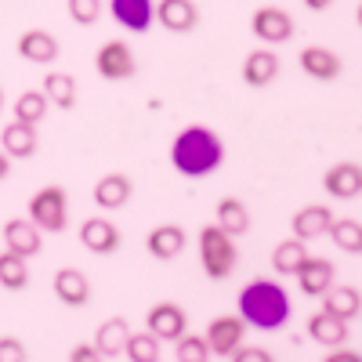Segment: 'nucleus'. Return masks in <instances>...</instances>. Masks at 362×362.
Returning a JSON list of instances; mask_svg holds the SVG:
<instances>
[{"label":"nucleus","instance_id":"4","mask_svg":"<svg viewBox=\"0 0 362 362\" xmlns=\"http://www.w3.org/2000/svg\"><path fill=\"white\" fill-rule=\"evenodd\" d=\"M29 221L40 232H62L69 221V199L62 185H44L29 196Z\"/></svg>","mask_w":362,"mask_h":362},{"label":"nucleus","instance_id":"32","mask_svg":"<svg viewBox=\"0 0 362 362\" xmlns=\"http://www.w3.org/2000/svg\"><path fill=\"white\" fill-rule=\"evenodd\" d=\"M124 355H127L131 362H160V358H163V341H156L148 329H138V334L131 329Z\"/></svg>","mask_w":362,"mask_h":362},{"label":"nucleus","instance_id":"33","mask_svg":"<svg viewBox=\"0 0 362 362\" xmlns=\"http://www.w3.org/2000/svg\"><path fill=\"white\" fill-rule=\"evenodd\" d=\"M210 358H214V351H210L203 334H189L185 329V334L174 341V362H210Z\"/></svg>","mask_w":362,"mask_h":362},{"label":"nucleus","instance_id":"13","mask_svg":"<svg viewBox=\"0 0 362 362\" xmlns=\"http://www.w3.org/2000/svg\"><path fill=\"white\" fill-rule=\"evenodd\" d=\"M185 243H189V232L174 221H163L145 235V250L156 261H174L177 254H185Z\"/></svg>","mask_w":362,"mask_h":362},{"label":"nucleus","instance_id":"38","mask_svg":"<svg viewBox=\"0 0 362 362\" xmlns=\"http://www.w3.org/2000/svg\"><path fill=\"white\" fill-rule=\"evenodd\" d=\"M322 362H362V355H358V351H351V348H344V344H341V348H334V351H329V355H326V358H322Z\"/></svg>","mask_w":362,"mask_h":362},{"label":"nucleus","instance_id":"28","mask_svg":"<svg viewBox=\"0 0 362 362\" xmlns=\"http://www.w3.org/2000/svg\"><path fill=\"white\" fill-rule=\"evenodd\" d=\"M326 235L334 239V247L341 254L362 257V221H355V218H334V225H329Z\"/></svg>","mask_w":362,"mask_h":362},{"label":"nucleus","instance_id":"6","mask_svg":"<svg viewBox=\"0 0 362 362\" xmlns=\"http://www.w3.org/2000/svg\"><path fill=\"white\" fill-rule=\"evenodd\" d=\"M95 69L102 80L119 83V80H131L138 73V62H134V51L124 40H105L95 54Z\"/></svg>","mask_w":362,"mask_h":362},{"label":"nucleus","instance_id":"16","mask_svg":"<svg viewBox=\"0 0 362 362\" xmlns=\"http://www.w3.org/2000/svg\"><path fill=\"white\" fill-rule=\"evenodd\" d=\"M90 196H95V206H98V210H119V206L131 203L134 185H131L127 174L112 170V174H102V177L95 181V192H90Z\"/></svg>","mask_w":362,"mask_h":362},{"label":"nucleus","instance_id":"37","mask_svg":"<svg viewBox=\"0 0 362 362\" xmlns=\"http://www.w3.org/2000/svg\"><path fill=\"white\" fill-rule=\"evenodd\" d=\"M69 362H105V355L95 348V344H76L69 351Z\"/></svg>","mask_w":362,"mask_h":362},{"label":"nucleus","instance_id":"21","mask_svg":"<svg viewBox=\"0 0 362 362\" xmlns=\"http://www.w3.org/2000/svg\"><path fill=\"white\" fill-rule=\"evenodd\" d=\"M276 76H279V54L272 51L268 44L254 47V51L243 58V83H250V87H268Z\"/></svg>","mask_w":362,"mask_h":362},{"label":"nucleus","instance_id":"18","mask_svg":"<svg viewBox=\"0 0 362 362\" xmlns=\"http://www.w3.org/2000/svg\"><path fill=\"white\" fill-rule=\"evenodd\" d=\"M109 15L131 33H145L156 22V4L153 0H109Z\"/></svg>","mask_w":362,"mask_h":362},{"label":"nucleus","instance_id":"25","mask_svg":"<svg viewBox=\"0 0 362 362\" xmlns=\"http://www.w3.org/2000/svg\"><path fill=\"white\" fill-rule=\"evenodd\" d=\"M322 308H326L329 315L351 322V319L362 312V293H358L355 286H348V283H334V286L322 293Z\"/></svg>","mask_w":362,"mask_h":362},{"label":"nucleus","instance_id":"22","mask_svg":"<svg viewBox=\"0 0 362 362\" xmlns=\"http://www.w3.org/2000/svg\"><path fill=\"white\" fill-rule=\"evenodd\" d=\"M127 337H131V322H127L124 315H112V319H105V322L95 329V341H90V344L105 355V362H112V358L124 355Z\"/></svg>","mask_w":362,"mask_h":362},{"label":"nucleus","instance_id":"27","mask_svg":"<svg viewBox=\"0 0 362 362\" xmlns=\"http://www.w3.org/2000/svg\"><path fill=\"white\" fill-rule=\"evenodd\" d=\"M214 218H218L214 225H221L228 235H243V232H250V210H247V203H243V199H235V196L218 199Z\"/></svg>","mask_w":362,"mask_h":362},{"label":"nucleus","instance_id":"23","mask_svg":"<svg viewBox=\"0 0 362 362\" xmlns=\"http://www.w3.org/2000/svg\"><path fill=\"white\" fill-rule=\"evenodd\" d=\"M37 145H40L37 127L22 124V119H11V124H4V131H0V148H4L11 160H29L37 153Z\"/></svg>","mask_w":362,"mask_h":362},{"label":"nucleus","instance_id":"15","mask_svg":"<svg viewBox=\"0 0 362 362\" xmlns=\"http://www.w3.org/2000/svg\"><path fill=\"white\" fill-rule=\"evenodd\" d=\"M156 22L167 33H192L199 25V8H196V0H160Z\"/></svg>","mask_w":362,"mask_h":362},{"label":"nucleus","instance_id":"42","mask_svg":"<svg viewBox=\"0 0 362 362\" xmlns=\"http://www.w3.org/2000/svg\"><path fill=\"white\" fill-rule=\"evenodd\" d=\"M355 18H358V25H362V4H358V15H355Z\"/></svg>","mask_w":362,"mask_h":362},{"label":"nucleus","instance_id":"35","mask_svg":"<svg viewBox=\"0 0 362 362\" xmlns=\"http://www.w3.org/2000/svg\"><path fill=\"white\" fill-rule=\"evenodd\" d=\"M228 362H276V358H272V351L261 348V344H239L228 355Z\"/></svg>","mask_w":362,"mask_h":362},{"label":"nucleus","instance_id":"40","mask_svg":"<svg viewBox=\"0 0 362 362\" xmlns=\"http://www.w3.org/2000/svg\"><path fill=\"white\" fill-rule=\"evenodd\" d=\"M334 0H305V8H312V11H326Z\"/></svg>","mask_w":362,"mask_h":362},{"label":"nucleus","instance_id":"31","mask_svg":"<svg viewBox=\"0 0 362 362\" xmlns=\"http://www.w3.org/2000/svg\"><path fill=\"white\" fill-rule=\"evenodd\" d=\"M0 286L4 290H25L29 286V264L22 254L4 250L0 254Z\"/></svg>","mask_w":362,"mask_h":362},{"label":"nucleus","instance_id":"29","mask_svg":"<svg viewBox=\"0 0 362 362\" xmlns=\"http://www.w3.org/2000/svg\"><path fill=\"white\" fill-rule=\"evenodd\" d=\"M47 109H51V102H47V95L40 87H33V90H22V95L15 98V119H22V124H29V127H40V119L47 116Z\"/></svg>","mask_w":362,"mask_h":362},{"label":"nucleus","instance_id":"1","mask_svg":"<svg viewBox=\"0 0 362 362\" xmlns=\"http://www.w3.org/2000/svg\"><path fill=\"white\" fill-rule=\"evenodd\" d=\"M221 163H225V141L206 124L181 127L177 138L170 141V167L181 177H210Z\"/></svg>","mask_w":362,"mask_h":362},{"label":"nucleus","instance_id":"2","mask_svg":"<svg viewBox=\"0 0 362 362\" xmlns=\"http://www.w3.org/2000/svg\"><path fill=\"white\" fill-rule=\"evenodd\" d=\"M235 308H239V319L254 329H283L293 315V305H290V293L283 290V283L276 279H254L239 290L235 297Z\"/></svg>","mask_w":362,"mask_h":362},{"label":"nucleus","instance_id":"41","mask_svg":"<svg viewBox=\"0 0 362 362\" xmlns=\"http://www.w3.org/2000/svg\"><path fill=\"white\" fill-rule=\"evenodd\" d=\"M8 109V98H4V87H0V112H4Z\"/></svg>","mask_w":362,"mask_h":362},{"label":"nucleus","instance_id":"8","mask_svg":"<svg viewBox=\"0 0 362 362\" xmlns=\"http://www.w3.org/2000/svg\"><path fill=\"white\" fill-rule=\"evenodd\" d=\"M203 337H206L210 351L221 355V358H228L239 344L247 341V322L239 319V315H218V319H210V326H206Z\"/></svg>","mask_w":362,"mask_h":362},{"label":"nucleus","instance_id":"10","mask_svg":"<svg viewBox=\"0 0 362 362\" xmlns=\"http://www.w3.org/2000/svg\"><path fill=\"white\" fill-rule=\"evenodd\" d=\"M329 225H334V210H329L326 203H308L300 206L297 214L290 218V228L297 239H305V243H315V239H322L329 232Z\"/></svg>","mask_w":362,"mask_h":362},{"label":"nucleus","instance_id":"11","mask_svg":"<svg viewBox=\"0 0 362 362\" xmlns=\"http://www.w3.org/2000/svg\"><path fill=\"white\" fill-rule=\"evenodd\" d=\"M4 250H15L25 261L37 257L44 250V232L29 218H11V221H4Z\"/></svg>","mask_w":362,"mask_h":362},{"label":"nucleus","instance_id":"39","mask_svg":"<svg viewBox=\"0 0 362 362\" xmlns=\"http://www.w3.org/2000/svg\"><path fill=\"white\" fill-rule=\"evenodd\" d=\"M8 174H11V156L4 153V148H0V181H4Z\"/></svg>","mask_w":362,"mask_h":362},{"label":"nucleus","instance_id":"7","mask_svg":"<svg viewBox=\"0 0 362 362\" xmlns=\"http://www.w3.org/2000/svg\"><path fill=\"white\" fill-rule=\"evenodd\" d=\"M145 329L156 341H177L189 329V315L181 305H174V300H160V305H153L145 312Z\"/></svg>","mask_w":362,"mask_h":362},{"label":"nucleus","instance_id":"34","mask_svg":"<svg viewBox=\"0 0 362 362\" xmlns=\"http://www.w3.org/2000/svg\"><path fill=\"white\" fill-rule=\"evenodd\" d=\"M66 11L76 25H95L102 18V0H66Z\"/></svg>","mask_w":362,"mask_h":362},{"label":"nucleus","instance_id":"24","mask_svg":"<svg viewBox=\"0 0 362 362\" xmlns=\"http://www.w3.org/2000/svg\"><path fill=\"white\" fill-rule=\"evenodd\" d=\"M308 337L322 348H341L348 341V322L337 319V315H329L326 308H319L312 319H308Z\"/></svg>","mask_w":362,"mask_h":362},{"label":"nucleus","instance_id":"30","mask_svg":"<svg viewBox=\"0 0 362 362\" xmlns=\"http://www.w3.org/2000/svg\"><path fill=\"white\" fill-rule=\"evenodd\" d=\"M44 95L54 109H73L76 105V80L69 73H47L44 76Z\"/></svg>","mask_w":362,"mask_h":362},{"label":"nucleus","instance_id":"9","mask_svg":"<svg viewBox=\"0 0 362 362\" xmlns=\"http://www.w3.org/2000/svg\"><path fill=\"white\" fill-rule=\"evenodd\" d=\"M80 247L87 254H98V257H109L119 250V228L109 221V218H87L80 225Z\"/></svg>","mask_w":362,"mask_h":362},{"label":"nucleus","instance_id":"14","mask_svg":"<svg viewBox=\"0 0 362 362\" xmlns=\"http://www.w3.org/2000/svg\"><path fill=\"white\" fill-rule=\"evenodd\" d=\"M322 189L334 199H358L362 196V167L358 163H334L322 174Z\"/></svg>","mask_w":362,"mask_h":362},{"label":"nucleus","instance_id":"19","mask_svg":"<svg viewBox=\"0 0 362 362\" xmlns=\"http://www.w3.org/2000/svg\"><path fill=\"white\" fill-rule=\"evenodd\" d=\"M51 290L69 308H80V305H87V300H90V279L83 276L80 268H58L54 279H51Z\"/></svg>","mask_w":362,"mask_h":362},{"label":"nucleus","instance_id":"36","mask_svg":"<svg viewBox=\"0 0 362 362\" xmlns=\"http://www.w3.org/2000/svg\"><path fill=\"white\" fill-rule=\"evenodd\" d=\"M0 362H29V351L18 337H0Z\"/></svg>","mask_w":362,"mask_h":362},{"label":"nucleus","instance_id":"17","mask_svg":"<svg viewBox=\"0 0 362 362\" xmlns=\"http://www.w3.org/2000/svg\"><path fill=\"white\" fill-rule=\"evenodd\" d=\"M18 54L33 66H51L62 54V47H58V37L47 33V29H25L18 37Z\"/></svg>","mask_w":362,"mask_h":362},{"label":"nucleus","instance_id":"3","mask_svg":"<svg viewBox=\"0 0 362 362\" xmlns=\"http://www.w3.org/2000/svg\"><path fill=\"white\" fill-rule=\"evenodd\" d=\"M239 250H235V235H228L221 225H203L199 228V264L210 279H228L235 272Z\"/></svg>","mask_w":362,"mask_h":362},{"label":"nucleus","instance_id":"20","mask_svg":"<svg viewBox=\"0 0 362 362\" xmlns=\"http://www.w3.org/2000/svg\"><path fill=\"white\" fill-rule=\"evenodd\" d=\"M293 279L300 283V293L322 297L329 286L337 283V268H334V261H326V257H308L305 264H300V272H297Z\"/></svg>","mask_w":362,"mask_h":362},{"label":"nucleus","instance_id":"5","mask_svg":"<svg viewBox=\"0 0 362 362\" xmlns=\"http://www.w3.org/2000/svg\"><path fill=\"white\" fill-rule=\"evenodd\" d=\"M250 33L268 44V47H276V44H286L293 33H297V25H293V15L286 8H276V4H264L250 15Z\"/></svg>","mask_w":362,"mask_h":362},{"label":"nucleus","instance_id":"26","mask_svg":"<svg viewBox=\"0 0 362 362\" xmlns=\"http://www.w3.org/2000/svg\"><path fill=\"white\" fill-rule=\"evenodd\" d=\"M308 257H312V254H308L305 239L290 235V239H283V243L272 250V268H276V276H297L300 264H305Z\"/></svg>","mask_w":362,"mask_h":362},{"label":"nucleus","instance_id":"12","mask_svg":"<svg viewBox=\"0 0 362 362\" xmlns=\"http://www.w3.org/2000/svg\"><path fill=\"white\" fill-rule=\"evenodd\" d=\"M297 62H300V69H305V76H312V80H319V83L337 80L341 69H344L341 54L329 51V47H319V44H308L305 51L297 54Z\"/></svg>","mask_w":362,"mask_h":362}]
</instances>
